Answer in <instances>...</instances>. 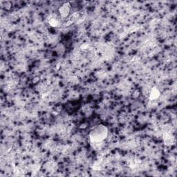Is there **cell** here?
Segmentation results:
<instances>
[{
	"mask_svg": "<svg viewBox=\"0 0 177 177\" xmlns=\"http://www.w3.org/2000/svg\"><path fill=\"white\" fill-rule=\"evenodd\" d=\"M163 140L165 144L167 146L173 145L175 142V138L172 134H171L170 132H165L163 134Z\"/></svg>",
	"mask_w": 177,
	"mask_h": 177,
	"instance_id": "obj_3",
	"label": "cell"
},
{
	"mask_svg": "<svg viewBox=\"0 0 177 177\" xmlns=\"http://www.w3.org/2000/svg\"><path fill=\"white\" fill-rule=\"evenodd\" d=\"M108 129L103 125H98L93 127L89 132V138L91 143L98 145L107 138Z\"/></svg>",
	"mask_w": 177,
	"mask_h": 177,
	"instance_id": "obj_1",
	"label": "cell"
},
{
	"mask_svg": "<svg viewBox=\"0 0 177 177\" xmlns=\"http://www.w3.org/2000/svg\"><path fill=\"white\" fill-rule=\"evenodd\" d=\"M49 25L53 27H57L58 26L60 22H59V21L56 19V18L51 17L49 20Z\"/></svg>",
	"mask_w": 177,
	"mask_h": 177,
	"instance_id": "obj_5",
	"label": "cell"
},
{
	"mask_svg": "<svg viewBox=\"0 0 177 177\" xmlns=\"http://www.w3.org/2000/svg\"><path fill=\"white\" fill-rule=\"evenodd\" d=\"M81 49L83 50H86V49H89V44H83L81 46Z\"/></svg>",
	"mask_w": 177,
	"mask_h": 177,
	"instance_id": "obj_6",
	"label": "cell"
},
{
	"mask_svg": "<svg viewBox=\"0 0 177 177\" xmlns=\"http://www.w3.org/2000/svg\"><path fill=\"white\" fill-rule=\"evenodd\" d=\"M160 95L161 94L159 90H158L156 87H153L151 89L150 95H149V99H150L151 101L155 100L159 98Z\"/></svg>",
	"mask_w": 177,
	"mask_h": 177,
	"instance_id": "obj_4",
	"label": "cell"
},
{
	"mask_svg": "<svg viewBox=\"0 0 177 177\" xmlns=\"http://www.w3.org/2000/svg\"><path fill=\"white\" fill-rule=\"evenodd\" d=\"M71 11V5L69 3H64L63 5L61 6L59 8V13H60L62 17L66 18L70 13Z\"/></svg>",
	"mask_w": 177,
	"mask_h": 177,
	"instance_id": "obj_2",
	"label": "cell"
}]
</instances>
